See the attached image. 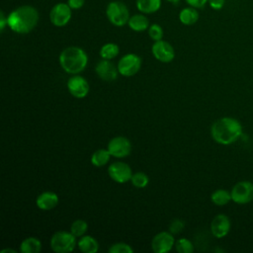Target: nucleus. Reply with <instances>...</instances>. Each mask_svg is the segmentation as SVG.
Listing matches in <instances>:
<instances>
[{
  "label": "nucleus",
  "mask_w": 253,
  "mask_h": 253,
  "mask_svg": "<svg viewBox=\"0 0 253 253\" xmlns=\"http://www.w3.org/2000/svg\"><path fill=\"white\" fill-rule=\"evenodd\" d=\"M108 174L115 182L124 184L131 179L132 172L130 167L122 161L112 163L108 168Z\"/></svg>",
  "instance_id": "nucleus-9"
},
{
  "label": "nucleus",
  "mask_w": 253,
  "mask_h": 253,
  "mask_svg": "<svg viewBox=\"0 0 253 253\" xmlns=\"http://www.w3.org/2000/svg\"><path fill=\"white\" fill-rule=\"evenodd\" d=\"M111 156L108 149H98L92 154L91 163L96 167H102L109 162Z\"/></svg>",
  "instance_id": "nucleus-23"
},
{
  "label": "nucleus",
  "mask_w": 253,
  "mask_h": 253,
  "mask_svg": "<svg viewBox=\"0 0 253 253\" xmlns=\"http://www.w3.org/2000/svg\"><path fill=\"white\" fill-rule=\"evenodd\" d=\"M175 249L178 253H192L194 251V245L189 239L180 238L175 242Z\"/></svg>",
  "instance_id": "nucleus-26"
},
{
  "label": "nucleus",
  "mask_w": 253,
  "mask_h": 253,
  "mask_svg": "<svg viewBox=\"0 0 253 253\" xmlns=\"http://www.w3.org/2000/svg\"><path fill=\"white\" fill-rule=\"evenodd\" d=\"M166 1H168V2H170V3H173V4H176V3H178L180 0H166Z\"/></svg>",
  "instance_id": "nucleus-36"
},
{
  "label": "nucleus",
  "mask_w": 253,
  "mask_h": 253,
  "mask_svg": "<svg viewBox=\"0 0 253 253\" xmlns=\"http://www.w3.org/2000/svg\"><path fill=\"white\" fill-rule=\"evenodd\" d=\"M231 201L237 205H246L253 201V183L248 180L237 182L230 191Z\"/></svg>",
  "instance_id": "nucleus-6"
},
{
  "label": "nucleus",
  "mask_w": 253,
  "mask_h": 253,
  "mask_svg": "<svg viewBox=\"0 0 253 253\" xmlns=\"http://www.w3.org/2000/svg\"><path fill=\"white\" fill-rule=\"evenodd\" d=\"M79 250L83 253H96L99 250L98 241L90 235H83L77 241Z\"/></svg>",
  "instance_id": "nucleus-17"
},
{
  "label": "nucleus",
  "mask_w": 253,
  "mask_h": 253,
  "mask_svg": "<svg viewBox=\"0 0 253 253\" xmlns=\"http://www.w3.org/2000/svg\"><path fill=\"white\" fill-rule=\"evenodd\" d=\"M71 8L67 3H57L55 4L49 12V20L51 24L55 27H64L68 24L71 19L72 12Z\"/></svg>",
  "instance_id": "nucleus-8"
},
{
  "label": "nucleus",
  "mask_w": 253,
  "mask_h": 253,
  "mask_svg": "<svg viewBox=\"0 0 253 253\" xmlns=\"http://www.w3.org/2000/svg\"><path fill=\"white\" fill-rule=\"evenodd\" d=\"M67 89L73 97L82 99L86 97L89 92V84L84 77L75 75L67 81Z\"/></svg>",
  "instance_id": "nucleus-14"
},
{
  "label": "nucleus",
  "mask_w": 253,
  "mask_h": 253,
  "mask_svg": "<svg viewBox=\"0 0 253 253\" xmlns=\"http://www.w3.org/2000/svg\"><path fill=\"white\" fill-rule=\"evenodd\" d=\"M175 244L173 234L167 231L157 233L151 240V248L155 253H167Z\"/></svg>",
  "instance_id": "nucleus-11"
},
{
  "label": "nucleus",
  "mask_w": 253,
  "mask_h": 253,
  "mask_svg": "<svg viewBox=\"0 0 253 253\" xmlns=\"http://www.w3.org/2000/svg\"><path fill=\"white\" fill-rule=\"evenodd\" d=\"M8 27L17 34H28L38 25L40 15L31 5H23L14 9L8 16Z\"/></svg>",
  "instance_id": "nucleus-2"
},
{
  "label": "nucleus",
  "mask_w": 253,
  "mask_h": 253,
  "mask_svg": "<svg viewBox=\"0 0 253 253\" xmlns=\"http://www.w3.org/2000/svg\"><path fill=\"white\" fill-rule=\"evenodd\" d=\"M7 252H10V253H16V251H15V250H13V249H10V248H7V249H3V250L1 251V253H7Z\"/></svg>",
  "instance_id": "nucleus-35"
},
{
  "label": "nucleus",
  "mask_w": 253,
  "mask_h": 253,
  "mask_svg": "<svg viewBox=\"0 0 253 253\" xmlns=\"http://www.w3.org/2000/svg\"><path fill=\"white\" fill-rule=\"evenodd\" d=\"M243 133L241 123L232 117L217 119L211 126L212 139L221 145H230L236 142Z\"/></svg>",
  "instance_id": "nucleus-1"
},
{
  "label": "nucleus",
  "mask_w": 253,
  "mask_h": 253,
  "mask_svg": "<svg viewBox=\"0 0 253 253\" xmlns=\"http://www.w3.org/2000/svg\"><path fill=\"white\" fill-rule=\"evenodd\" d=\"M231 228V222L227 215L223 213L216 214L211 222V232L216 238L225 237Z\"/></svg>",
  "instance_id": "nucleus-13"
},
{
  "label": "nucleus",
  "mask_w": 253,
  "mask_h": 253,
  "mask_svg": "<svg viewBox=\"0 0 253 253\" xmlns=\"http://www.w3.org/2000/svg\"><path fill=\"white\" fill-rule=\"evenodd\" d=\"M119 51H120V48H119L118 44H116L114 42H108L101 47L100 56L103 59L111 60L119 54Z\"/></svg>",
  "instance_id": "nucleus-24"
},
{
  "label": "nucleus",
  "mask_w": 253,
  "mask_h": 253,
  "mask_svg": "<svg viewBox=\"0 0 253 253\" xmlns=\"http://www.w3.org/2000/svg\"><path fill=\"white\" fill-rule=\"evenodd\" d=\"M148 36L154 42L160 41L163 38V30L158 24H152L148 28Z\"/></svg>",
  "instance_id": "nucleus-28"
},
{
  "label": "nucleus",
  "mask_w": 253,
  "mask_h": 253,
  "mask_svg": "<svg viewBox=\"0 0 253 253\" xmlns=\"http://www.w3.org/2000/svg\"><path fill=\"white\" fill-rule=\"evenodd\" d=\"M85 0H67V4L72 10H77L83 7Z\"/></svg>",
  "instance_id": "nucleus-33"
},
{
  "label": "nucleus",
  "mask_w": 253,
  "mask_h": 253,
  "mask_svg": "<svg viewBox=\"0 0 253 253\" xmlns=\"http://www.w3.org/2000/svg\"><path fill=\"white\" fill-rule=\"evenodd\" d=\"M151 51L153 56L161 62H170L175 57V51L173 46L168 42L162 40L154 42L151 47Z\"/></svg>",
  "instance_id": "nucleus-12"
},
{
  "label": "nucleus",
  "mask_w": 253,
  "mask_h": 253,
  "mask_svg": "<svg viewBox=\"0 0 253 253\" xmlns=\"http://www.w3.org/2000/svg\"><path fill=\"white\" fill-rule=\"evenodd\" d=\"M97 75L104 81H114L118 76V68L108 59H102L95 67Z\"/></svg>",
  "instance_id": "nucleus-15"
},
{
  "label": "nucleus",
  "mask_w": 253,
  "mask_h": 253,
  "mask_svg": "<svg viewBox=\"0 0 253 253\" xmlns=\"http://www.w3.org/2000/svg\"><path fill=\"white\" fill-rule=\"evenodd\" d=\"M88 56L86 52L78 46H68L59 54V64L62 69L69 74H78L87 65Z\"/></svg>",
  "instance_id": "nucleus-3"
},
{
  "label": "nucleus",
  "mask_w": 253,
  "mask_h": 253,
  "mask_svg": "<svg viewBox=\"0 0 253 253\" xmlns=\"http://www.w3.org/2000/svg\"><path fill=\"white\" fill-rule=\"evenodd\" d=\"M185 1L191 7H194L196 9H201L206 6L209 0H185Z\"/></svg>",
  "instance_id": "nucleus-31"
},
{
  "label": "nucleus",
  "mask_w": 253,
  "mask_h": 253,
  "mask_svg": "<svg viewBox=\"0 0 253 253\" xmlns=\"http://www.w3.org/2000/svg\"><path fill=\"white\" fill-rule=\"evenodd\" d=\"M107 149L112 156L122 158L127 156L130 153L131 143L125 136H116L109 141Z\"/></svg>",
  "instance_id": "nucleus-10"
},
{
  "label": "nucleus",
  "mask_w": 253,
  "mask_h": 253,
  "mask_svg": "<svg viewBox=\"0 0 253 253\" xmlns=\"http://www.w3.org/2000/svg\"><path fill=\"white\" fill-rule=\"evenodd\" d=\"M179 20L182 24L186 26L194 25L199 20V12L194 7H191V6L186 7L180 11Z\"/></svg>",
  "instance_id": "nucleus-19"
},
{
  "label": "nucleus",
  "mask_w": 253,
  "mask_h": 253,
  "mask_svg": "<svg viewBox=\"0 0 253 253\" xmlns=\"http://www.w3.org/2000/svg\"><path fill=\"white\" fill-rule=\"evenodd\" d=\"M184 226H185V223L183 220L174 219L171 221V223L169 225V230L172 234H176V233L181 232L184 229Z\"/></svg>",
  "instance_id": "nucleus-30"
},
{
  "label": "nucleus",
  "mask_w": 253,
  "mask_h": 253,
  "mask_svg": "<svg viewBox=\"0 0 253 253\" xmlns=\"http://www.w3.org/2000/svg\"><path fill=\"white\" fill-rule=\"evenodd\" d=\"M36 204L42 211L52 210L58 204V196L52 192H43L38 196Z\"/></svg>",
  "instance_id": "nucleus-16"
},
{
  "label": "nucleus",
  "mask_w": 253,
  "mask_h": 253,
  "mask_svg": "<svg viewBox=\"0 0 253 253\" xmlns=\"http://www.w3.org/2000/svg\"><path fill=\"white\" fill-rule=\"evenodd\" d=\"M127 25L134 32H142V31L148 30L150 26L148 19L143 15V13L134 14L133 16L129 17Z\"/></svg>",
  "instance_id": "nucleus-18"
},
{
  "label": "nucleus",
  "mask_w": 253,
  "mask_h": 253,
  "mask_svg": "<svg viewBox=\"0 0 253 253\" xmlns=\"http://www.w3.org/2000/svg\"><path fill=\"white\" fill-rule=\"evenodd\" d=\"M106 16L111 24L117 27H123L129 20V12L125 3L121 1H112L107 5Z\"/></svg>",
  "instance_id": "nucleus-4"
},
{
  "label": "nucleus",
  "mask_w": 253,
  "mask_h": 253,
  "mask_svg": "<svg viewBox=\"0 0 253 253\" xmlns=\"http://www.w3.org/2000/svg\"><path fill=\"white\" fill-rule=\"evenodd\" d=\"M42 249V242L37 237H28L21 242L20 251L22 253H38Z\"/></svg>",
  "instance_id": "nucleus-21"
},
{
  "label": "nucleus",
  "mask_w": 253,
  "mask_h": 253,
  "mask_svg": "<svg viewBox=\"0 0 253 253\" xmlns=\"http://www.w3.org/2000/svg\"><path fill=\"white\" fill-rule=\"evenodd\" d=\"M88 228V224L85 220L83 219H76L71 223L70 226V231L76 236V237H81L83 236Z\"/></svg>",
  "instance_id": "nucleus-25"
},
{
  "label": "nucleus",
  "mask_w": 253,
  "mask_h": 253,
  "mask_svg": "<svg viewBox=\"0 0 253 253\" xmlns=\"http://www.w3.org/2000/svg\"><path fill=\"white\" fill-rule=\"evenodd\" d=\"M211 201L215 206L223 207L231 201V194L227 190L217 189L211 195Z\"/></svg>",
  "instance_id": "nucleus-22"
},
{
  "label": "nucleus",
  "mask_w": 253,
  "mask_h": 253,
  "mask_svg": "<svg viewBox=\"0 0 253 253\" xmlns=\"http://www.w3.org/2000/svg\"><path fill=\"white\" fill-rule=\"evenodd\" d=\"M208 3L211 9L220 10L223 8L225 4V0H209Z\"/></svg>",
  "instance_id": "nucleus-32"
},
{
  "label": "nucleus",
  "mask_w": 253,
  "mask_h": 253,
  "mask_svg": "<svg viewBox=\"0 0 253 253\" xmlns=\"http://www.w3.org/2000/svg\"><path fill=\"white\" fill-rule=\"evenodd\" d=\"M148 177L143 172H136L132 174L130 182L136 188H144L148 184Z\"/></svg>",
  "instance_id": "nucleus-27"
},
{
  "label": "nucleus",
  "mask_w": 253,
  "mask_h": 253,
  "mask_svg": "<svg viewBox=\"0 0 253 253\" xmlns=\"http://www.w3.org/2000/svg\"><path fill=\"white\" fill-rule=\"evenodd\" d=\"M109 252L110 253H132L133 250L128 244L124 242H118L113 244L109 248Z\"/></svg>",
  "instance_id": "nucleus-29"
},
{
  "label": "nucleus",
  "mask_w": 253,
  "mask_h": 253,
  "mask_svg": "<svg viewBox=\"0 0 253 253\" xmlns=\"http://www.w3.org/2000/svg\"><path fill=\"white\" fill-rule=\"evenodd\" d=\"M141 66V59L134 53L125 54L118 63L119 73L123 76H132L138 72Z\"/></svg>",
  "instance_id": "nucleus-7"
},
{
  "label": "nucleus",
  "mask_w": 253,
  "mask_h": 253,
  "mask_svg": "<svg viewBox=\"0 0 253 253\" xmlns=\"http://www.w3.org/2000/svg\"><path fill=\"white\" fill-rule=\"evenodd\" d=\"M76 236L70 231H57L50 238V247L56 253H68L77 245Z\"/></svg>",
  "instance_id": "nucleus-5"
},
{
  "label": "nucleus",
  "mask_w": 253,
  "mask_h": 253,
  "mask_svg": "<svg viewBox=\"0 0 253 253\" xmlns=\"http://www.w3.org/2000/svg\"><path fill=\"white\" fill-rule=\"evenodd\" d=\"M6 25H8V17H6L4 12L1 11L0 12V30H1V32H3Z\"/></svg>",
  "instance_id": "nucleus-34"
},
{
  "label": "nucleus",
  "mask_w": 253,
  "mask_h": 253,
  "mask_svg": "<svg viewBox=\"0 0 253 253\" xmlns=\"http://www.w3.org/2000/svg\"><path fill=\"white\" fill-rule=\"evenodd\" d=\"M161 7V0H136V8L143 14H152Z\"/></svg>",
  "instance_id": "nucleus-20"
}]
</instances>
